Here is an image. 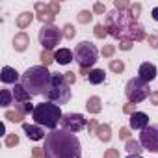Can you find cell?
Here are the masks:
<instances>
[{"label": "cell", "mask_w": 158, "mask_h": 158, "mask_svg": "<svg viewBox=\"0 0 158 158\" xmlns=\"http://www.w3.org/2000/svg\"><path fill=\"white\" fill-rule=\"evenodd\" d=\"M43 152L45 158H82V145L76 134L56 128L47 134Z\"/></svg>", "instance_id": "obj_1"}, {"label": "cell", "mask_w": 158, "mask_h": 158, "mask_svg": "<svg viewBox=\"0 0 158 158\" xmlns=\"http://www.w3.org/2000/svg\"><path fill=\"white\" fill-rule=\"evenodd\" d=\"M106 30L110 35L123 39V41H141L145 39V32L143 26L138 24L136 19L130 17V13H123V11H110L106 17Z\"/></svg>", "instance_id": "obj_2"}, {"label": "cell", "mask_w": 158, "mask_h": 158, "mask_svg": "<svg viewBox=\"0 0 158 158\" xmlns=\"http://www.w3.org/2000/svg\"><path fill=\"white\" fill-rule=\"evenodd\" d=\"M50 82H52V73L45 65L28 67L21 76V84L26 88V91L32 97L45 95L48 91V88H50Z\"/></svg>", "instance_id": "obj_3"}, {"label": "cell", "mask_w": 158, "mask_h": 158, "mask_svg": "<svg viewBox=\"0 0 158 158\" xmlns=\"http://www.w3.org/2000/svg\"><path fill=\"white\" fill-rule=\"evenodd\" d=\"M61 117H63V114H61L60 106L54 104V102H48V101L41 102V104H35V110L32 114V119L35 121V125L47 127L50 130L58 128V125L61 123Z\"/></svg>", "instance_id": "obj_4"}, {"label": "cell", "mask_w": 158, "mask_h": 158, "mask_svg": "<svg viewBox=\"0 0 158 158\" xmlns=\"http://www.w3.org/2000/svg\"><path fill=\"white\" fill-rule=\"evenodd\" d=\"M45 99L48 102H54L58 106L67 104L71 101V86L65 82V76L60 73H52V82L48 91L45 93Z\"/></svg>", "instance_id": "obj_5"}, {"label": "cell", "mask_w": 158, "mask_h": 158, "mask_svg": "<svg viewBox=\"0 0 158 158\" xmlns=\"http://www.w3.org/2000/svg\"><path fill=\"white\" fill-rule=\"evenodd\" d=\"M97 60H99V50L91 41H82V43H78L74 47V61L80 65L82 71L95 65Z\"/></svg>", "instance_id": "obj_6"}, {"label": "cell", "mask_w": 158, "mask_h": 158, "mask_svg": "<svg viewBox=\"0 0 158 158\" xmlns=\"http://www.w3.org/2000/svg\"><path fill=\"white\" fill-rule=\"evenodd\" d=\"M125 93H127V99L132 104H138V102H143L147 97H151V88H149L147 82L141 80L139 76H136V78H130L127 82Z\"/></svg>", "instance_id": "obj_7"}, {"label": "cell", "mask_w": 158, "mask_h": 158, "mask_svg": "<svg viewBox=\"0 0 158 158\" xmlns=\"http://www.w3.org/2000/svg\"><path fill=\"white\" fill-rule=\"evenodd\" d=\"M61 30L60 28H56V26H52V24H45L41 30H39V43L43 45V50H52L58 43H60V39H61Z\"/></svg>", "instance_id": "obj_8"}, {"label": "cell", "mask_w": 158, "mask_h": 158, "mask_svg": "<svg viewBox=\"0 0 158 158\" xmlns=\"http://www.w3.org/2000/svg\"><path fill=\"white\" fill-rule=\"evenodd\" d=\"M139 143L149 152H158V125H149L139 134Z\"/></svg>", "instance_id": "obj_9"}, {"label": "cell", "mask_w": 158, "mask_h": 158, "mask_svg": "<svg viewBox=\"0 0 158 158\" xmlns=\"http://www.w3.org/2000/svg\"><path fill=\"white\" fill-rule=\"evenodd\" d=\"M88 119L82 115V114H63L61 117V128L63 130H69V132H80L84 127H86Z\"/></svg>", "instance_id": "obj_10"}, {"label": "cell", "mask_w": 158, "mask_h": 158, "mask_svg": "<svg viewBox=\"0 0 158 158\" xmlns=\"http://www.w3.org/2000/svg\"><path fill=\"white\" fill-rule=\"evenodd\" d=\"M138 76L141 78L143 82H152L154 78H156V65L154 63H149V61H145V63H141L139 65V71H138Z\"/></svg>", "instance_id": "obj_11"}, {"label": "cell", "mask_w": 158, "mask_h": 158, "mask_svg": "<svg viewBox=\"0 0 158 158\" xmlns=\"http://www.w3.org/2000/svg\"><path fill=\"white\" fill-rule=\"evenodd\" d=\"M149 127V115L143 112H134L130 115V128L134 130H143Z\"/></svg>", "instance_id": "obj_12"}, {"label": "cell", "mask_w": 158, "mask_h": 158, "mask_svg": "<svg viewBox=\"0 0 158 158\" xmlns=\"http://www.w3.org/2000/svg\"><path fill=\"white\" fill-rule=\"evenodd\" d=\"M23 130L26 132V136L34 141H39V139H45L47 134L43 132V128L39 125H28V123H23Z\"/></svg>", "instance_id": "obj_13"}, {"label": "cell", "mask_w": 158, "mask_h": 158, "mask_svg": "<svg viewBox=\"0 0 158 158\" xmlns=\"http://www.w3.org/2000/svg\"><path fill=\"white\" fill-rule=\"evenodd\" d=\"M35 11H37V19H39L41 23H52V21H54V11L50 10V6L37 2V4H35Z\"/></svg>", "instance_id": "obj_14"}, {"label": "cell", "mask_w": 158, "mask_h": 158, "mask_svg": "<svg viewBox=\"0 0 158 158\" xmlns=\"http://www.w3.org/2000/svg\"><path fill=\"white\" fill-rule=\"evenodd\" d=\"M11 93H13V97H15V102H19V104L30 102V99H32V95L26 91V88H24L23 84H15L13 89H11Z\"/></svg>", "instance_id": "obj_15"}, {"label": "cell", "mask_w": 158, "mask_h": 158, "mask_svg": "<svg viewBox=\"0 0 158 158\" xmlns=\"http://www.w3.org/2000/svg\"><path fill=\"white\" fill-rule=\"evenodd\" d=\"M19 76H23V74H19L13 67H10V65L2 67V74H0V78H2L4 84H17Z\"/></svg>", "instance_id": "obj_16"}, {"label": "cell", "mask_w": 158, "mask_h": 158, "mask_svg": "<svg viewBox=\"0 0 158 158\" xmlns=\"http://www.w3.org/2000/svg\"><path fill=\"white\" fill-rule=\"evenodd\" d=\"M28 45H30V37H28V34H26V32H19V34L13 37V48H15L17 52L26 50V48H28Z\"/></svg>", "instance_id": "obj_17"}, {"label": "cell", "mask_w": 158, "mask_h": 158, "mask_svg": "<svg viewBox=\"0 0 158 158\" xmlns=\"http://www.w3.org/2000/svg\"><path fill=\"white\" fill-rule=\"evenodd\" d=\"M74 60V54L69 50V48H58L54 52V61H58L60 65H67Z\"/></svg>", "instance_id": "obj_18"}, {"label": "cell", "mask_w": 158, "mask_h": 158, "mask_svg": "<svg viewBox=\"0 0 158 158\" xmlns=\"http://www.w3.org/2000/svg\"><path fill=\"white\" fill-rule=\"evenodd\" d=\"M88 80H89V84L97 86V84H102L106 80V74L102 69H91V71H88Z\"/></svg>", "instance_id": "obj_19"}, {"label": "cell", "mask_w": 158, "mask_h": 158, "mask_svg": "<svg viewBox=\"0 0 158 158\" xmlns=\"http://www.w3.org/2000/svg\"><path fill=\"white\" fill-rule=\"evenodd\" d=\"M34 21V13H30V11H24V13H21L19 17H17V26L21 28V30H24V28H28L30 26V23Z\"/></svg>", "instance_id": "obj_20"}, {"label": "cell", "mask_w": 158, "mask_h": 158, "mask_svg": "<svg viewBox=\"0 0 158 158\" xmlns=\"http://www.w3.org/2000/svg\"><path fill=\"white\" fill-rule=\"evenodd\" d=\"M86 108H88V112L89 114H99L101 112V99L99 97H89L88 99V102H86Z\"/></svg>", "instance_id": "obj_21"}, {"label": "cell", "mask_w": 158, "mask_h": 158, "mask_svg": "<svg viewBox=\"0 0 158 158\" xmlns=\"http://www.w3.org/2000/svg\"><path fill=\"white\" fill-rule=\"evenodd\" d=\"M0 97H2V102H0V104H2L4 108H8V106H11V104H15V97H13V93H11V89H2V91H0Z\"/></svg>", "instance_id": "obj_22"}, {"label": "cell", "mask_w": 158, "mask_h": 158, "mask_svg": "<svg viewBox=\"0 0 158 158\" xmlns=\"http://www.w3.org/2000/svg\"><path fill=\"white\" fill-rule=\"evenodd\" d=\"M97 136L101 141H110L112 139V130H110V125H101L97 128Z\"/></svg>", "instance_id": "obj_23"}, {"label": "cell", "mask_w": 158, "mask_h": 158, "mask_svg": "<svg viewBox=\"0 0 158 158\" xmlns=\"http://www.w3.org/2000/svg\"><path fill=\"white\" fill-rule=\"evenodd\" d=\"M127 151H128L130 154H141V151H145V149L141 147L139 141H136V139H128V141H127Z\"/></svg>", "instance_id": "obj_24"}, {"label": "cell", "mask_w": 158, "mask_h": 158, "mask_svg": "<svg viewBox=\"0 0 158 158\" xmlns=\"http://www.w3.org/2000/svg\"><path fill=\"white\" fill-rule=\"evenodd\" d=\"M23 115H24V114L19 112V110H15V112H13V110H8V112L4 114V117H6L8 121H13V123H21V121H23Z\"/></svg>", "instance_id": "obj_25"}, {"label": "cell", "mask_w": 158, "mask_h": 158, "mask_svg": "<svg viewBox=\"0 0 158 158\" xmlns=\"http://www.w3.org/2000/svg\"><path fill=\"white\" fill-rule=\"evenodd\" d=\"M15 106H17V110L23 112L24 115H26V114H34V110H35V106H34L32 102H23V104H15Z\"/></svg>", "instance_id": "obj_26"}, {"label": "cell", "mask_w": 158, "mask_h": 158, "mask_svg": "<svg viewBox=\"0 0 158 158\" xmlns=\"http://www.w3.org/2000/svg\"><path fill=\"white\" fill-rule=\"evenodd\" d=\"M110 69H112L114 73H117V74H119V73H123V71H125V63H123L121 60H112V61H110Z\"/></svg>", "instance_id": "obj_27"}, {"label": "cell", "mask_w": 158, "mask_h": 158, "mask_svg": "<svg viewBox=\"0 0 158 158\" xmlns=\"http://www.w3.org/2000/svg\"><path fill=\"white\" fill-rule=\"evenodd\" d=\"M91 19H93V13L91 11H80L78 13V23H82V24H88V23H91Z\"/></svg>", "instance_id": "obj_28"}, {"label": "cell", "mask_w": 158, "mask_h": 158, "mask_svg": "<svg viewBox=\"0 0 158 158\" xmlns=\"http://www.w3.org/2000/svg\"><path fill=\"white\" fill-rule=\"evenodd\" d=\"M39 58H41V63H43V65H45V67H48V65H50V63H52V61H54V56H52V54H50V52H48V50H43V52H41V56H39Z\"/></svg>", "instance_id": "obj_29"}, {"label": "cell", "mask_w": 158, "mask_h": 158, "mask_svg": "<svg viewBox=\"0 0 158 158\" xmlns=\"http://www.w3.org/2000/svg\"><path fill=\"white\" fill-rule=\"evenodd\" d=\"M17 143H19V136L17 134H8L6 139H4V145L6 147H15Z\"/></svg>", "instance_id": "obj_30"}, {"label": "cell", "mask_w": 158, "mask_h": 158, "mask_svg": "<svg viewBox=\"0 0 158 158\" xmlns=\"http://www.w3.org/2000/svg\"><path fill=\"white\" fill-rule=\"evenodd\" d=\"M63 35H65L67 39H73V37H74V26H73V24H65V26H63Z\"/></svg>", "instance_id": "obj_31"}, {"label": "cell", "mask_w": 158, "mask_h": 158, "mask_svg": "<svg viewBox=\"0 0 158 158\" xmlns=\"http://www.w3.org/2000/svg\"><path fill=\"white\" fill-rule=\"evenodd\" d=\"M106 34H108V32H106V26H104V24H97V26H95V35H97L99 39H104Z\"/></svg>", "instance_id": "obj_32"}, {"label": "cell", "mask_w": 158, "mask_h": 158, "mask_svg": "<svg viewBox=\"0 0 158 158\" xmlns=\"http://www.w3.org/2000/svg\"><path fill=\"white\" fill-rule=\"evenodd\" d=\"M128 10H130V17H132V19H138V15H139V11H141V4H134V6H130Z\"/></svg>", "instance_id": "obj_33"}, {"label": "cell", "mask_w": 158, "mask_h": 158, "mask_svg": "<svg viewBox=\"0 0 158 158\" xmlns=\"http://www.w3.org/2000/svg\"><path fill=\"white\" fill-rule=\"evenodd\" d=\"M63 76H65V82H67L69 86L74 84V80H76V74H74V73H65Z\"/></svg>", "instance_id": "obj_34"}, {"label": "cell", "mask_w": 158, "mask_h": 158, "mask_svg": "<svg viewBox=\"0 0 158 158\" xmlns=\"http://www.w3.org/2000/svg\"><path fill=\"white\" fill-rule=\"evenodd\" d=\"M114 50H115V48H114V45H106V47L102 48V56H106V58H110V56L114 54Z\"/></svg>", "instance_id": "obj_35"}, {"label": "cell", "mask_w": 158, "mask_h": 158, "mask_svg": "<svg viewBox=\"0 0 158 158\" xmlns=\"http://www.w3.org/2000/svg\"><path fill=\"white\" fill-rule=\"evenodd\" d=\"M114 6H115V10H127V8H130V4L128 2H119V0H115V2H114Z\"/></svg>", "instance_id": "obj_36"}, {"label": "cell", "mask_w": 158, "mask_h": 158, "mask_svg": "<svg viewBox=\"0 0 158 158\" xmlns=\"http://www.w3.org/2000/svg\"><path fill=\"white\" fill-rule=\"evenodd\" d=\"M104 158H119V152H117L115 149H108V151L104 152Z\"/></svg>", "instance_id": "obj_37"}, {"label": "cell", "mask_w": 158, "mask_h": 158, "mask_svg": "<svg viewBox=\"0 0 158 158\" xmlns=\"http://www.w3.org/2000/svg\"><path fill=\"white\" fill-rule=\"evenodd\" d=\"M149 45L152 47V48H158V37H154V35H149Z\"/></svg>", "instance_id": "obj_38"}, {"label": "cell", "mask_w": 158, "mask_h": 158, "mask_svg": "<svg viewBox=\"0 0 158 158\" xmlns=\"http://www.w3.org/2000/svg\"><path fill=\"white\" fill-rule=\"evenodd\" d=\"M93 10H95V13H104V11H106V8H104V4H101V2H97Z\"/></svg>", "instance_id": "obj_39"}, {"label": "cell", "mask_w": 158, "mask_h": 158, "mask_svg": "<svg viewBox=\"0 0 158 158\" xmlns=\"http://www.w3.org/2000/svg\"><path fill=\"white\" fill-rule=\"evenodd\" d=\"M119 136H121L123 139H127V141H128V136H130V130H128V128H121V132H119Z\"/></svg>", "instance_id": "obj_40"}, {"label": "cell", "mask_w": 158, "mask_h": 158, "mask_svg": "<svg viewBox=\"0 0 158 158\" xmlns=\"http://www.w3.org/2000/svg\"><path fill=\"white\" fill-rule=\"evenodd\" d=\"M130 47H132L130 41H123V43L119 45V48H123V50H130Z\"/></svg>", "instance_id": "obj_41"}, {"label": "cell", "mask_w": 158, "mask_h": 158, "mask_svg": "<svg viewBox=\"0 0 158 158\" xmlns=\"http://www.w3.org/2000/svg\"><path fill=\"white\" fill-rule=\"evenodd\" d=\"M134 106H136V104H132V102L127 104V106H125V114H130V115H132V114H134Z\"/></svg>", "instance_id": "obj_42"}, {"label": "cell", "mask_w": 158, "mask_h": 158, "mask_svg": "<svg viewBox=\"0 0 158 158\" xmlns=\"http://www.w3.org/2000/svg\"><path fill=\"white\" fill-rule=\"evenodd\" d=\"M50 10H52V11H54V15H56V13L60 11V4H56V2H52V4H50Z\"/></svg>", "instance_id": "obj_43"}, {"label": "cell", "mask_w": 158, "mask_h": 158, "mask_svg": "<svg viewBox=\"0 0 158 158\" xmlns=\"http://www.w3.org/2000/svg\"><path fill=\"white\" fill-rule=\"evenodd\" d=\"M95 128H99V127H97V123L91 119V121H89V132H91V130H95Z\"/></svg>", "instance_id": "obj_44"}, {"label": "cell", "mask_w": 158, "mask_h": 158, "mask_svg": "<svg viewBox=\"0 0 158 158\" xmlns=\"http://www.w3.org/2000/svg\"><path fill=\"white\" fill-rule=\"evenodd\" d=\"M151 101H152L154 104H158V93H151Z\"/></svg>", "instance_id": "obj_45"}, {"label": "cell", "mask_w": 158, "mask_h": 158, "mask_svg": "<svg viewBox=\"0 0 158 158\" xmlns=\"http://www.w3.org/2000/svg\"><path fill=\"white\" fill-rule=\"evenodd\" d=\"M152 19H154V21H158V8H154V10H152Z\"/></svg>", "instance_id": "obj_46"}, {"label": "cell", "mask_w": 158, "mask_h": 158, "mask_svg": "<svg viewBox=\"0 0 158 158\" xmlns=\"http://www.w3.org/2000/svg\"><path fill=\"white\" fill-rule=\"evenodd\" d=\"M127 158H143V156H141V154H128Z\"/></svg>", "instance_id": "obj_47"}]
</instances>
